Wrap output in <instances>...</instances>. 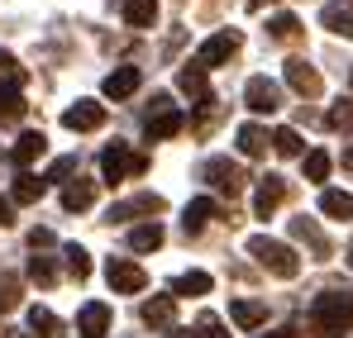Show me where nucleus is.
Here are the masks:
<instances>
[{"label":"nucleus","mask_w":353,"mask_h":338,"mask_svg":"<svg viewBox=\"0 0 353 338\" xmlns=\"http://www.w3.org/2000/svg\"><path fill=\"white\" fill-rule=\"evenodd\" d=\"M310 324L325 338H339L353 329V291H325L310 305Z\"/></svg>","instance_id":"obj_1"},{"label":"nucleus","mask_w":353,"mask_h":338,"mask_svg":"<svg viewBox=\"0 0 353 338\" xmlns=\"http://www.w3.org/2000/svg\"><path fill=\"white\" fill-rule=\"evenodd\" d=\"M248 257H258V267H268L272 277H287V282L301 272V257H296L287 243L268 238V233H253V238H248Z\"/></svg>","instance_id":"obj_2"},{"label":"nucleus","mask_w":353,"mask_h":338,"mask_svg":"<svg viewBox=\"0 0 353 338\" xmlns=\"http://www.w3.org/2000/svg\"><path fill=\"white\" fill-rule=\"evenodd\" d=\"M148 171V158L143 153H129V143H115L101 153V181H124V176H143Z\"/></svg>","instance_id":"obj_3"},{"label":"nucleus","mask_w":353,"mask_h":338,"mask_svg":"<svg viewBox=\"0 0 353 338\" xmlns=\"http://www.w3.org/2000/svg\"><path fill=\"white\" fill-rule=\"evenodd\" d=\"M105 282L115 295H139L143 286H148V272L139 267V262H129V257H110L105 262Z\"/></svg>","instance_id":"obj_4"},{"label":"nucleus","mask_w":353,"mask_h":338,"mask_svg":"<svg viewBox=\"0 0 353 338\" xmlns=\"http://www.w3.org/2000/svg\"><path fill=\"white\" fill-rule=\"evenodd\" d=\"M239 43H243V34L239 29H220V34H210L205 43H201V53H196V67H220V62H230L239 53Z\"/></svg>","instance_id":"obj_5"},{"label":"nucleus","mask_w":353,"mask_h":338,"mask_svg":"<svg viewBox=\"0 0 353 338\" xmlns=\"http://www.w3.org/2000/svg\"><path fill=\"white\" fill-rule=\"evenodd\" d=\"M243 101H248V110H253V114H277V110H282V86L268 81V76H248Z\"/></svg>","instance_id":"obj_6"},{"label":"nucleus","mask_w":353,"mask_h":338,"mask_svg":"<svg viewBox=\"0 0 353 338\" xmlns=\"http://www.w3.org/2000/svg\"><path fill=\"white\" fill-rule=\"evenodd\" d=\"M62 124H67L72 134H91V129L105 124V105H101V101H77V105L62 110Z\"/></svg>","instance_id":"obj_7"},{"label":"nucleus","mask_w":353,"mask_h":338,"mask_svg":"<svg viewBox=\"0 0 353 338\" xmlns=\"http://www.w3.org/2000/svg\"><path fill=\"white\" fill-rule=\"evenodd\" d=\"M77 334L81 338H105L110 334V305L105 300H86L77 310Z\"/></svg>","instance_id":"obj_8"},{"label":"nucleus","mask_w":353,"mask_h":338,"mask_svg":"<svg viewBox=\"0 0 353 338\" xmlns=\"http://www.w3.org/2000/svg\"><path fill=\"white\" fill-rule=\"evenodd\" d=\"M282 196H287V181L282 176H263L258 191H253V215L258 220H272V210L282 205Z\"/></svg>","instance_id":"obj_9"},{"label":"nucleus","mask_w":353,"mask_h":338,"mask_svg":"<svg viewBox=\"0 0 353 338\" xmlns=\"http://www.w3.org/2000/svg\"><path fill=\"white\" fill-rule=\"evenodd\" d=\"M176 86L201 105V110H210V81H205V67H196V62H186L181 72H176Z\"/></svg>","instance_id":"obj_10"},{"label":"nucleus","mask_w":353,"mask_h":338,"mask_svg":"<svg viewBox=\"0 0 353 338\" xmlns=\"http://www.w3.org/2000/svg\"><path fill=\"white\" fill-rule=\"evenodd\" d=\"M43 148H48V138H43L39 129H24L19 143L10 148V162H14L19 171H29V167H34V158H43Z\"/></svg>","instance_id":"obj_11"},{"label":"nucleus","mask_w":353,"mask_h":338,"mask_svg":"<svg viewBox=\"0 0 353 338\" xmlns=\"http://www.w3.org/2000/svg\"><path fill=\"white\" fill-rule=\"evenodd\" d=\"M201 171H205V181H210V186H220V191H230V196H234L239 186H243V171H239L230 158H210V162H205Z\"/></svg>","instance_id":"obj_12"},{"label":"nucleus","mask_w":353,"mask_h":338,"mask_svg":"<svg viewBox=\"0 0 353 338\" xmlns=\"http://www.w3.org/2000/svg\"><path fill=\"white\" fill-rule=\"evenodd\" d=\"M215 215H220V205H215L210 196H196V200H191V205L181 210V229H186V233H201V229L210 224Z\"/></svg>","instance_id":"obj_13"},{"label":"nucleus","mask_w":353,"mask_h":338,"mask_svg":"<svg viewBox=\"0 0 353 338\" xmlns=\"http://www.w3.org/2000/svg\"><path fill=\"white\" fill-rule=\"evenodd\" d=\"M287 86H292V91H301V96H320V72H315L310 62L292 57V62H287Z\"/></svg>","instance_id":"obj_14"},{"label":"nucleus","mask_w":353,"mask_h":338,"mask_svg":"<svg viewBox=\"0 0 353 338\" xmlns=\"http://www.w3.org/2000/svg\"><path fill=\"white\" fill-rule=\"evenodd\" d=\"M139 81H143V72H139V67H115V72L105 76V86H101V91H105L110 101H124V96H134V91H139Z\"/></svg>","instance_id":"obj_15"},{"label":"nucleus","mask_w":353,"mask_h":338,"mask_svg":"<svg viewBox=\"0 0 353 338\" xmlns=\"http://www.w3.org/2000/svg\"><path fill=\"white\" fill-rule=\"evenodd\" d=\"M143 324H153V329H172V319H176V300L172 295H153V300H143Z\"/></svg>","instance_id":"obj_16"},{"label":"nucleus","mask_w":353,"mask_h":338,"mask_svg":"<svg viewBox=\"0 0 353 338\" xmlns=\"http://www.w3.org/2000/svg\"><path fill=\"white\" fill-rule=\"evenodd\" d=\"M158 210H163V196L143 191V196H134V200H124V205H110V224H115V220H129V215H158Z\"/></svg>","instance_id":"obj_17"},{"label":"nucleus","mask_w":353,"mask_h":338,"mask_svg":"<svg viewBox=\"0 0 353 338\" xmlns=\"http://www.w3.org/2000/svg\"><path fill=\"white\" fill-rule=\"evenodd\" d=\"M43 191H48V181H43V176L19 171V176H14V191H10V200H14V205H34V200H43Z\"/></svg>","instance_id":"obj_18"},{"label":"nucleus","mask_w":353,"mask_h":338,"mask_svg":"<svg viewBox=\"0 0 353 338\" xmlns=\"http://www.w3.org/2000/svg\"><path fill=\"white\" fill-rule=\"evenodd\" d=\"M96 205V181H67L62 186V210H91Z\"/></svg>","instance_id":"obj_19"},{"label":"nucleus","mask_w":353,"mask_h":338,"mask_svg":"<svg viewBox=\"0 0 353 338\" xmlns=\"http://www.w3.org/2000/svg\"><path fill=\"white\" fill-rule=\"evenodd\" d=\"M268 143H272V134H268L263 124H243V129H239V153H243V158H263Z\"/></svg>","instance_id":"obj_20"},{"label":"nucleus","mask_w":353,"mask_h":338,"mask_svg":"<svg viewBox=\"0 0 353 338\" xmlns=\"http://www.w3.org/2000/svg\"><path fill=\"white\" fill-rule=\"evenodd\" d=\"M119 10H124L129 29H153V19H158V0H124Z\"/></svg>","instance_id":"obj_21"},{"label":"nucleus","mask_w":353,"mask_h":338,"mask_svg":"<svg viewBox=\"0 0 353 338\" xmlns=\"http://www.w3.org/2000/svg\"><path fill=\"white\" fill-rule=\"evenodd\" d=\"M129 248H134V253H153V248H163V224H158V220L134 224V229H129Z\"/></svg>","instance_id":"obj_22"},{"label":"nucleus","mask_w":353,"mask_h":338,"mask_svg":"<svg viewBox=\"0 0 353 338\" xmlns=\"http://www.w3.org/2000/svg\"><path fill=\"white\" fill-rule=\"evenodd\" d=\"M230 319H234L239 329H258V324L268 319V310H263L258 300H230Z\"/></svg>","instance_id":"obj_23"},{"label":"nucleus","mask_w":353,"mask_h":338,"mask_svg":"<svg viewBox=\"0 0 353 338\" xmlns=\"http://www.w3.org/2000/svg\"><path fill=\"white\" fill-rule=\"evenodd\" d=\"M186 124V114L181 110H163V114H148V138L158 143V138H172L176 129Z\"/></svg>","instance_id":"obj_24"},{"label":"nucleus","mask_w":353,"mask_h":338,"mask_svg":"<svg viewBox=\"0 0 353 338\" xmlns=\"http://www.w3.org/2000/svg\"><path fill=\"white\" fill-rule=\"evenodd\" d=\"M320 210L330 220H353V196L349 191H320Z\"/></svg>","instance_id":"obj_25"},{"label":"nucleus","mask_w":353,"mask_h":338,"mask_svg":"<svg viewBox=\"0 0 353 338\" xmlns=\"http://www.w3.org/2000/svg\"><path fill=\"white\" fill-rule=\"evenodd\" d=\"M210 272H181V277H176L172 282V300L176 295H210Z\"/></svg>","instance_id":"obj_26"},{"label":"nucleus","mask_w":353,"mask_h":338,"mask_svg":"<svg viewBox=\"0 0 353 338\" xmlns=\"http://www.w3.org/2000/svg\"><path fill=\"white\" fill-rule=\"evenodd\" d=\"M29 329H34V334L39 338H58V315H53V310H43V305H34V310H29Z\"/></svg>","instance_id":"obj_27"},{"label":"nucleus","mask_w":353,"mask_h":338,"mask_svg":"<svg viewBox=\"0 0 353 338\" xmlns=\"http://www.w3.org/2000/svg\"><path fill=\"white\" fill-rule=\"evenodd\" d=\"M320 24H325V29H334V34H349V39H353V14L344 10V5H325V10H320Z\"/></svg>","instance_id":"obj_28"},{"label":"nucleus","mask_w":353,"mask_h":338,"mask_svg":"<svg viewBox=\"0 0 353 338\" xmlns=\"http://www.w3.org/2000/svg\"><path fill=\"white\" fill-rule=\"evenodd\" d=\"M24 114V96L14 81H0V119H19Z\"/></svg>","instance_id":"obj_29"},{"label":"nucleus","mask_w":353,"mask_h":338,"mask_svg":"<svg viewBox=\"0 0 353 338\" xmlns=\"http://www.w3.org/2000/svg\"><path fill=\"white\" fill-rule=\"evenodd\" d=\"M62 257H67V272H72L77 282H86V277H91V253H86V248L67 243V248H62Z\"/></svg>","instance_id":"obj_30"},{"label":"nucleus","mask_w":353,"mask_h":338,"mask_svg":"<svg viewBox=\"0 0 353 338\" xmlns=\"http://www.w3.org/2000/svg\"><path fill=\"white\" fill-rule=\"evenodd\" d=\"M29 282H39V286H53V282H58V267H53V257L34 253V257H29Z\"/></svg>","instance_id":"obj_31"},{"label":"nucleus","mask_w":353,"mask_h":338,"mask_svg":"<svg viewBox=\"0 0 353 338\" xmlns=\"http://www.w3.org/2000/svg\"><path fill=\"white\" fill-rule=\"evenodd\" d=\"M272 148H277L282 158H301V153H305V143H301L296 129H277V134H272Z\"/></svg>","instance_id":"obj_32"},{"label":"nucleus","mask_w":353,"mask_h":338,"mask_svg":"<svg viewBox=\"0 0 353 338\" xmlns=\"http://www.w3.org/2000/svg\"><path fill=\"white\" fill-rule=\"evenodd\" d=\"M292 233H296V238H305V243H310V248H315L320 257L330 253V243H325V233H320V229L310 224V220H292Z\"/></svg>","instance_id":"obj_33"},{"label":"nucleus","mask_w":353,"mask_h":338,"mask_svg":"<svg viewBox=\"0 0 353 338\" xmlns=\"http://www.w3.org/2000/svg\"><path fill=\"white\" fill-rule=\"evenodd\" d=\"M330 167H334V162H330V153H325V148L305 153V181H325V176H330Z\"/></svg>","instance_id":"obj_34"},{"label":"nucleus","mask_w":353,"mask_h":338,"mask_svg":"<svg viewBox=\"0 0 353 338\" xmlns=\"http://www.w3.org/2000/svg\"><path fill=\"white\" fill-rule=\"evenodd\" d=\"M325 124L349 134V129H353V101H334V110H330V119H325Z\"/></svg>","instance_id":"obj_35"},{"label":"nucleus","mask_w":353,"mask_h":338,"mask_svg":"<svg viewBox=\"0 0 353 338\" xmlns=\"http://www.w3.org/2000/svg\"><path fill=\"white\" fill-rule=\"evenodd\" d=\"M268 29H272V39H296V34H301V19H296V14H272Z\"/></svg>","instance_id":"obj_36"},{"label":"nucleus","mask_w":353,"mask_h":338,"mask_svg":"<svg viewBox=\"0 0 353 338\" xmlns=\"http://www.w3.org/2000/svg\"><path fill=\"white\" fill-rule=\"evenodd\" d=\"M196 338H230V334H225L220 315H201V319H196Z\"/></svg>","instance_id":"obj_37"},{"label":"nucleus","mask_w":353,"mask_h":338,"mask_svg":"<svg viewBox=\"0 0 353 338\" xmlns=\"http://www.w3.org/2000/svg\"><path fill=\"white\" fill-rule=\"evenodd\" d=\"M14 305H19V282L0 277V310H14Z\"/></svg>","instance_id":"obj_38"},{"label":"nucleus","mask_w":353,"mask_h":338,"mask_svg":"<svg viewBox=\"0 0 353 338\" xmlns=\"http://www.w3.org/2000/svg\"><path fill=\"white\" fill-rule=\"evenodd\" d=\"M72 171H77V158H58V162L48 167V176H43V181H67Z\"/></svg>","instance_id":"obj_39"},{"label":"nucleus","mask_w":353,"mask_h":338,"mask_svg":"<svg viewBox=\"0 0 353 338\" xmlns=\"http://www.w3.org/2000/svg\"><path fill=\"white\" fill-rule=\"evenodd\" d=\"M29 243H34V253H39V248H48V243H53V233H48V229H34V233H29Z\"/></svg>","instance_id":"obj_40"},{"label":"nucleus","mask_w":353,"mask_h":338,"mask_svg":"<svg viewBox=\"0 0 353 338\" xmlns=\"http://www.w3.org/2000/svg\"><path fill=\"white\" fill-rule=\"evenodd\" d=\"M14 224V200H0V229Z\"/></svg>","instance_id":"obj_41"},{"label":"nucleus","mask_w":353,"mask_h":338,"mask_svg":"<svg viewBox=\"0 0 353 338\" xmlns=\"http://www.w3.org/2000/svg\"><path fill=\"white\" fill-rule=\"evenodd\" d=\"M0 72H10V76H19V62H14L10 53H0Z\"/></svg>","instance_id":"obj_42"},{"label":"nucleus","mask_w":353,"mask_h":338,"mask_svg":"<svg viewBox=\"0 0 353 338\" xmlns=\"http://www.w3.org/2000/svg\"><path fill=\"white\" fill-rule=\"evenodd\" d=\"M272 338H301V334H296V329H277Z\"/></svg>","instance_id":"obj_43"},{"label":"nucleus","mask_w":353,"mask_h":338,"mask_svg":"<svg viewBox=\"0 0 353 338\" xmlns=\"http://www.w3.org/2000/svg\"><path fill=\"white\" fill-rule=\"evenodd\" d=\"M163 338H196V334H181V329H172V334H163Z\"/></svg>","instance_id":"obj_44"},{"label":"nucleus","mask_w":353,"mask_h":338,"mask_svg":"<svg viewBox=\"0 0 353 338\" xmlns=\"http://www.w3.org/2000/svg\"><path fill=\"white\" fill-rule=\"evenodd\" d=\"M344 167H349V171H353V148H349V153H344Z\"/></svg>","instance_id":"obj_45"},{"label":"nucleus","mask_w":353,"mask_h":338,"mask_svg":"<svg viewBox=\"0 0 353 338\" xmlns=\"http://www.w3.org/2000/svg\"><path fill=\"white\" fill-rule=\"evenodd\" d=\"M349 267H353V243H349Z\"/></svg>","instance_id":"obj_46"},{"label":"nucleus","mask_w":353,"mask_h":338,"mask_svg":"<svg viewBox=\"0 0 353 338\" xmlns=\"http://www.w3.org/2000/svg\"><path fill=\"white\" fill-rule=\"evenodd\" d=\"M349 5H353V0H349Z\"/></svg>","instance_id":"obj_47"}]
</instances>
